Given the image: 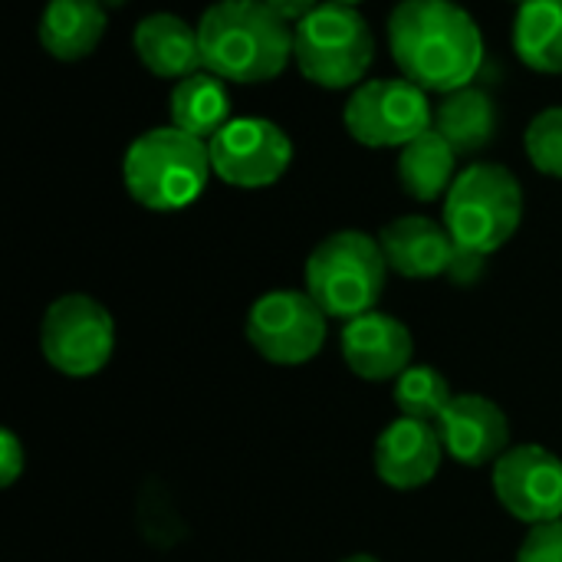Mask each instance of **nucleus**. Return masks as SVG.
Returning a JSON list of instances; mask_svg holds the SVG:
<instances>
[{"label":"nucleus","instance_id":"obj_17","mask_svg":"<svg viewBox=\"0 0 562 562\" xmlns=\"http://www.w3.org/2000/svg\"><path fill=\"white\" fill-rule=\"evenodd\" d=\"M105 33L102 0H49L40 16V43L63 63L86 59Z\"/></svg>","mask_w":562,"mask_h":562},{"label":"nucleus","instance_id":"obj_11","mask_svg":"<svg viewBox=\"0 0 562 562\" xmlns=\"http://www.w3.org/2000/svg\"><path fill=\"white\" fill-rule=\"evenodd\" d=\"M494 494L520 524H557L562 520V458L540 445L510 448L494 464Z\"/></svg>","mask_w":562,"mask_h":562},{"label":"nucleus","instance_id":"obj_27","mask_svg":"<svg viewBox=\"0 0 562 562\" xmlns=\"http://www.w3.org/2000/svg\"><path fill=\"white\" fill-rule=\"evenodd\" d=\"M263 3H267L277 16H283L286 23H293V26L319 7V0H263Z\"/></svg>","mask_w":562,"mask_h":562},{"label":"nucleus","instance_id":"obj_20","mask_svg":"<svg viewBox=\"0 0 562 562\" xmlns=\"http://www.w3.org/2000/svg\"><path fill=\"white\" fill-rule=\"evenodd\" d=\"M454 161L458 151L448 145L445 135L428 128L415 142H408L398 155V181L408 198L415 201H438L454 184Z\"/></svg>","mask_w":562,"mask_h":562},{"label":"nucleus","instance_id":"obj_25","mask_svg":"<svg viewBox=\"0 0 562 562\" xmlns=\"http://www.w3.org/2000/svg\"><path fill=\"white\" fill-rule=\"evenodd\" d=\"M26 468V448L20 445V438L13 431H3L0 435V481L3 487H13L16 477L23 474Z\"/></svg>","mask_w":562,"mask_h":562},{"label":"nucleus","instance_id":"obj_13","mask_svg":"<svg viewBox=\"0 0 562 562\" xmlns=\"http://www.w3.org/2000/svg\"><path fill=\"white\" fill-rule=\"evenodd\" d=\"M441 461L445 445L431 422L398 418L375 441V474L392 491H418L431 484Z\"/></svg>","mask_w":562,"mask_h":562},{"label":"nucleus","instance_id":"obj_29","mask_svg":"<svg viewBox=\"0 0 562 562\" xmlns=\"http://www.w3.org/2000/svg\"><path fill=\"white\" fill-rule=\"evenodd\" d=\"M329 3H342V7H356V3H362V0H329Z\"/></svg>","mask_w":562,"mask_h":562},{"label":"nucleus","instance_id":"obj_2","mask_svg":"<svg viewBox=\"0 0 562 562\" xmlns=\"http://www.w3.org/2000/svg\"><path fill=\"white\" fill-rule=\"evenodd\" d=\"M204 69L224 82L277 79L293 56V30L263 0H217L198 23Z\"/></svg>","mask_w":562,"mask_h":562},{"label":"nucleus","instance_id":"obj_18","mask_svg":"<svg viewBox=\"0 0 562 562\" xmlns=\"http://www.w3.org/2000/svg\"><path fill=\"white\" fill-rule=\"evenodd\" d=\"M431 128L438 135L448 138V145L458 155H471L481 151L494 132H497V105L494 99L477 89V86H464L448 92L438 105H435V122Z\"/></svg>","mask_w":562,"mask_h":562},{"label":"nucleus","instance_id":"obj_12","mask_svg":"<svg viewBox=\"0 0 562 562\" xmlns=\"http://www.w3.org/2000/svg\"><path fill=\"white\" fill-rule=\"evenodd\" d=\"M435 428L445 454L464 468L497 464L510 451V422L504 408L484 395H454Z\"/></svg>","mask_w":562,"mask_h":562},{"label":"nucleus","instance_id":"obj_23","mask_svg":"<svg viewBox=\"0 0 562 562\" xmlns=\"http://www.w3.org/2000/svg\"><path fill=\"white\" fill-rule=\"evenodd\" d=\"M524 145H527L530 161H533L543 175L562 178V105L540 112V115L530 122Z\"/></svg>","mask_w":562,"mask_h":562},{"label":"nucleus","instance_id":"obj_8","mask_svg":"<svg viewBox=\"0 0 562 562\" xmlns=\"http://www.w3.org/2000/svg\"><path fill=\"white\" fill-rule=\"evenodd\" d=\"M342 122L359 145L405 148L431 128L435 109L412 79H369L349 95Z\"/></svg>","mask_w":562,"mask_h":562},{"label":"nucleus","instance_id":"obj_7","mask_svg":"<svg viewBox=\"0 0 562 562\" xmlns=\"http://www.w3.org/2000/svg\"><path fill=\"white\" fill-rule=\"evenodd\" d=\"M40 349L56 372L69 379H89L112 359V313L86 293H66L53 300L40 323Z\"/></svg>","mask_w":562,"mask_h":562},{"label":"nucleus","instance_id":"obj_26","mask_svg":"<svg viewBox=\"0 0 562 562\" xmlns=\"http://www.w3.org/2000/svg\"><path fill=\"white\" fill-rule=\"evenodd\" d=\"M484 254H474V250H464V247H458V254H454V263H451V270H448V277L451 280H458V283H474L477 277H481V270H484Z\"/></svg>","mask_w":562,"mask_h":562},{"label":"nucleus","instance_id":"obj_1","mask_svg":"<svg viewBox=\"0 0 562 562\" xmlns=\"http://www.w3.org/2000/svg\"><path fill=\"white\" fill-rule=\"evenodd\" d=\"M389 46L405 79L441 95L471 86L484 59V36L454 0H402L389 16Z\"/></svg>","mask_w":562,"mask_h":562},{"label":"nucleus","instance_id":"obj_3","mask_svg":"<svg viewBox=\"0 0 562 562\" xmlns=\"http://www.w3.org/2000/svg\"><path fill=\"white\" fill-rule=\"evenodd\" d=\"M211 171L207 142L175 125L138 135L122 161L125 191L148 211H181L194 204Z\"/></svg>","mask_w":562,"mask_h":562},{"label":"nucleus","instance_id":"obj_24","mask_svg":"<svg viewBox=\"0 0 562 562\" xmlns=\"http://www.w3.org/2000/svg\"><path fill=\"white\" fill-rule=\"evenodd\" d=\"M517 562H562V520L530 527L527 540L520 543Z\"/></svg>","mask_w":562,"mask_h":562},{"label":"nucleus","instance_id":"obj_21","mask_svg":"<svg viewBox=\"0 0 562 562\" xmlns=\"http://www.w3.org/2000/svg\"><path fill=\"white\" fill-rule=\"evenodd\" d=\"M514 49L537 72H562V0L520 3Z\"/></svg>","mask_w":562,"mask_h":562},{"label":"nucleus","instance_id":"obj_16","mask_svg":"<svg viewBox=\"0 0 562 562\" xmlns=\"http://www.w3.org/2000/svg\"><path fill=\"white\" fill-rule=\"evenodd\" d=\"M132 46L142 66L158 79H188L204 69L198 26L175 13H148L132 33Z\"/></svg>","mask_w":562,"mask_h":562},{"label":"nucleus","instance_id":"obj_6","mask_svg":"<svg viewBox=\"0 0 562 562\" xmlns=\"http://www.w3.org/2000/svg\"><path fill=\"white\" fill-rule=\"evenodd\" d=\"M293 59L300 72L323 89L362 82L375 59V40L356 7L323 0L293 26Z\"/></svg>","mask_w":562,"mask_h":562},{"label":"nucleus","instance_id":"obj_9","mask_svg":"<svg viewBox=\"0 0 562 562\" xmlns=\"http://www.w3.org/2000/svg\"><path fill=\"white\" fill-rule=\"evenodd\" d=\"M326 313L306 290L263 293L247 313L250 346L277 366H303L326 342Z\"/></svg>","mask_w":562,"mask_h":562},{"label":"nucleus","instance_id":"obj_30","mask_svg":"<svg viewBox=\"0 0 562 562\" xmlns=\"http://www.w3.org/2000/svg\"><path fill=\"white\" fill-rule=\"evenodd\" d=\"M517 3H527V0H517Z\"/></svg>","mask_w":562,"mask_h":562},{"label":"nucleus","instance_id":"obj_28","mask_svg":"<svg viewBox=\"0 0 562 562\" xmlns=\"http://www.w3.org/2000/svg\"><path fill=\"white\" fill-rule=\"evenodd\" d=\"M342 562H382V560H375V557H369V553H356V557H346Z\"/></svg>","mask_w":562,"mask_h":562},{"label":"nucleus","instance_id":"obj_15","mask_svg":"<svg viewBox=\"0 0 562 562\" xmlns=\"http://www.w3.org/2000/svg\"><path fill=\"white\" fill-rule=\"evenodd\" d=\"M382 254L389 260V270H395L405 280H435L445 277L454 263L458 244L448 234V227L408 214L382 227L379 234Z\"/></svg>","mask_w":562,"mask_h":562},{"label":"nucleus","instance_id":"obj_4","mask_svg":"<svg viewBox=\"0 0 562 562\" xmlns=\"http://www.w3.org/2000/svg\"><path fill=\"white\" fill-rule=\"evenodd\" d=\"M389 277L382 244L362 231H336L306 260V293L326 316L356 319L372 313Z\"/></svg>","mask_w":562,"mask_h":562},{"label":"nucleus","instance_id":"obj_19","mask_svg":"<svg viewBox=\"0 0 562 562\" xmlns=\"http://www.w3.org/2000/svg\"><path fill=\"white\" fill-rule=\"evenodd\" d=\"M231 122V95L224 89V79H217L214 72L201 69L181 82H175L171 92V125L211 142L224 125Z\"/></svg>","mask_w":562,"mask_h":562},{"label":"nucleus","instance_id":"obj_22","mask_svg":"<svg viewBox=\"0 0 562 562\" xmlns=\"http://www.w3.org/2000/svg\"><path fill=\"white\" fill-rule=\"evenodd\" d=\"M451 385L448 379L431 369V366H408L395 379V405L402 418H418V422H438V415L451 405Z\"/></svg>","mask_w":562,"mask_h":562},{"label":"nucleus","instance_id":"obj_14","mask_svg":"<svg viewBox=\"0 0 562 562\" xmlns=\"http://www.w3.org/2000/svg\"><path fill=\"white\" fill-rule=\"evenodd\" d=\"M342 359L366 382L398 379L412 366L415 339L408 326L385 313H362L342 329Z\"/></svg>","mask_w":562,"mask_h":562},{"label":"nucleus","instance_id":"obj_10","mask_svg":"<svg viewBox=\"0 0 562 562\" xmlns=\"http://www.w3.org/2000/svg\"><path fill=\"white\" fill-rule=\"evenodd\" d=\"M211 168L234 188H267L293 161L290 135L270 119H231L211 142Z\"/></svg>","mask_w":562,"mask_h":562},{"label":"nucleus","instance_id":"obj_5","mask_svg":"<svg viewBox=\"0 0 562 562\" xmlns=\"http://www.w3.org/2000/svg\"><path fill=\"white\" fill-rule=\"evenodd\" d=\"M524 221V188L504 165L464 168L445 201V227L458 247L491 257Z\"/></svg>","mask_w":562,"mask_h":562}]
</instances>
